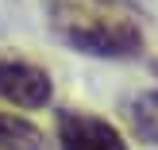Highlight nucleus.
Wrapping results in <instances>:
<instances>
[{
	"label": "nucleus",
	"mask_w": 158,
	"mask_h": 150,
	"mask_svg": "<svg viewBox=\"0 0 158 150\" xmlns=\"http://www.w3.org/2000/svg\"><path fill=\"white\" fill-rule=\"evenodd\" d=\"M50 27L69 50L89 54V58L127 62L143 54V31L127 15H112L85 0H54Z\"/></svg>",
	"instance_id": "1"
},
{
	"label": "nucleus",
	"mask_w": 158,
	"mask_h": 150,
	"mask_svg": "<svg viewBox=\"0 0 158 150\" xmlns=\"http://www.w3.org/2000/svg\"><path fill=\"white\" fill-rule=\"evenodd\" d=\"M54 143L58 150H127L120 127L81 108H62L54 116Z\"/></svg>",
	"instance_id": "2"
},
{
	"label": "nucleus",
	"mask_w": 158,
	"mask_h": 150,
	"mask_svg": "<svg viewBox=\"0 0 158 150\" xmlns=\"http://www.w3.org/2000/svg\"><path fill=\"white\" fill-rule=\"evenodd\" d=\"M0 100L23 112H39L54 100V81L43 66L27 58H0Z\"/></svg>",
	"instance_id": "3"
},
{
	"label": "nucleus",
	"mask_w": 158,
	"mask_h": 150,
	"mask_svg": "<svg viewBox=\"0 0 158 150\" xmlns=\"http://www.w3.org/2000/svg\"><path fill=\"white\" fill-rule=\"evenodd\" d=\"M0 150H46V135L15 112H0Z\"/></svg>",
	"instance_id": "4"
},
{
	"label": "nucleus",
	"mask_w": 158,
	"mask_h": 150,
	"mask_svg": "<svg viewBox=\"0 0 158 150\" xmlns=\"http://www.w3.org/2000/svg\"><path fill=\"white\" fill-rule=\"evenodd\" d=\"M151 104H154V108H158V92H151Z\"/></svg>",
	"instance_id": "5"
}]
</instances>
